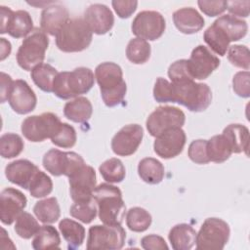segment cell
Masks as SVG:
<instances>
[{
	"mask_svg": "<svg viewBox=\"0 0 250 250\" xmlns=\"http://www.w3.org/2000/svg\"><path fill=\"white\" fill-rule=\"evenodd\" d=\"M95 78L106 106L113 107L124 101L127 86L120 65L112 62H102L95 69Z\"/></svg>",
	"mask_w": 250,
	"mask_h": 250,
	"instance_id": "1",
	"label": "cell"
},
{
	"mask_svg": "<svg viewBox=\"0 0 250 250\" xmlns=\"http://www.w3.org/2000/svg\"><path fill=\"white\" fill-rule=\"evenodd\" d=\"M99 218L105 225H122L126 214V205L119 188L110 184H101L93 191Z\"/></svg>",
	"mask_w": 250,
	"mask_h": 250,
	"instance_id": "2",
	"label": "cell"
},
{
	"mask_svg": "<svg viewBox=\"0 0 250 250\" xmlns=\"http://www.w3.org/2000/svg\"><path fill=\"white\" fill-rule=\"evenodd\" d=\"M95 83L92 69L85 66L71 71L59 72L53 85V93L59 99L69 100L88 93Z\"/></svg>",
	"mask_w": 250,
	"mask_h": 250,
	"instance_id": "3",
	"label": "cell"
},
{
	"mask_svg": "<svg viewBox=\"0 0 250 250\" xmlns=\"http://www.w3.org/2000/svg\"><path fill=\"white\" fill-rule=\"evenodd\" d=\"M171 83L174 91V103L182 104L193 112L204 111L210 105L212 92L207 84L196 83L191 78Z\"/></svg>",
	"mask_w": 250,
	"mask_h": 250,
	"instance_id": "4",
	"label": "cell"
},
{
	"mask_svg": "<svg viewBox=\"0 0 250 250\" xmlns=\"http://www.w3.org/2000/svg\"><path fill=\"white\" fill-rule=\"evenodd\" d=\"M56 45L64 53L82 52L93 39V32L82 18L69 19L57 33Z\"/></svg>",
	"mask_w": 250,
	"mask_h": 250,
	"instance_id": "5",
	"label": "cell"
},
{
	"mask_svg": "<svg viewBox=\"0 0 250 250\" xmlns=\"http://www.w3.org/2000/svg\"><path fill=\"white\" fill-rule=\"evenodd\" d=\"M49 46V38L45 32L35 28L26 36L17 52V62L23 70H32L42 63Z\"/></svg>",
	"mask_w": 250,
	"mask_h": 250,
	"instance_id": "6",
	"label": "cell"
},
{
	"mask_svg": "<svg viewBox=\"0 0 250 250\" xmlns=\"http://www.w3.org/2000/svg\"><path fill=\"white\" fill-rule=\"evenodd\" d=\"M230 229L227 222L220 218H207L196 233V249L221 250L228 243Z\"/></svg>",
	"mask_w": 250,
	"mask_h": 250,
	"instance_id": "7",
	"label": "cell"
},
{
	"mask_svg": "<svg viewBox=\"0 0 250 250\" xmlns=\"http://www.w3.org/2000/svg\"><path fill=\"white\" fill-rule=\"evenodd\" d=\"M126 231L121 225H95L90 227L87 238L88 250H118L125 244Z\"/></svg>",
	"mask_w": 250,
	"mask_h": 250,
	"instance_id": "8",
	"label": "cell"
},
{
	"mask_svg": "<svg viewBox=\"0 0 250 250\" xmlns=\"http://www.w3.org/2000/svg\"><path fill=\"white\" fill-rule=\"evenodd\" d=\"M60 118L52 112H44L40 115L26 117L21 123V133L26 140L32 143H40L51 139L61 125Z\"/></svg>",
	"mask_w": 250,
	"mask_h": 250,
	"instance_id": "9",
	"label": "cell"
},
{
	"mask_svg": "<svg viewBox=\"0 0 250 250\" xmlns=\"http://www.w3.org/2000/svg\"><path fill=\"white\" fill-rule=\"evenodd\" d=\"M42 164L45 170L55 177L62 175L69 177L86 163L82 156L74 151L52 148L44 154Z\"/></svg>",
	"mask_w": 250,
	"mask_h": 250,
	"instance_id": "10",
	"label": "cell"
},
{
	"mask_svg": "<svg viewBox=\"0 0 250 250\" xmlns=\"http://www.w3.org/2000/svg\"><path fill=\"white\" fill-rule=\"evenodd\" d=\"M186 122L183 110L176 106H158L147 117L146 126L150 136L156 138L167 130L182 128Z\"/></svg>",
	"mask_w": 250,
	"mask_h": 250,
	"instance_id": "11",
	"label": "cell"
},
{
	"mask_svg": "<svg viewBox=\"0 0 250 250\" xmlns=\"http://www.w3.org/2000/svg\"><path fill=\"white\" fill-rule=\"evenodd\" d=\"M166 28L164 17L156 11H142L133 20L131 29L134 35L145 40L160 38Z\"/></svg>",
	"mask_w": 250,
	"mask_h": 250,
	"instance_id": "12",
	"label": "cell"
},
{
	"mask_svg": "<svg viewBox=\"0 0 250 250\" xmlns=\"http://www.w3.org/2000/svg\"><path fill=\"white\" fill-rule=\"evenodd\" d=\"M69 193L74 202L89 200L93 197L97 179L94 168L84 164L68 177Z\"/></svg>",
	"mask_w": 250,
	"mask_h": 250,
	"instance_id": "13",
	"label": "cell"
},
{
	"mask_svg": "<svg viewBox=\"0 0 250 250\" xmlns=\"http://www.w3.org/2000/svg\"><path fill=\"white\" fill-rule=\"evenodd\" d=\"M220 60L203 45L195 47L188 60V68L192 79L208 78L220 65Z\"/></svg>",
	"mask_w": 250,
	"mask_h": 250,
	"instance_id": "14",
	"label": "cell"
},
{
	"mask_svg": "<svg viewBox=\"0 0 250 250\" xmlns=\"http://www.w3.org/2000/svg\"><path fill=\"white\" fill-rule=\"evenodd\" d=\"M144 137L143 127L139 124H128L122 127L111 140L112 151L118 156L134 154Z\"/></svg>",
	"mask_w": 250,
	"mask_h": 250,
	"instance_id": "15",
	"label": "cell"
},
{
	"mask_svg": "<svg viewBox=\"0 0 250 250\" xmlns=\"http://www.w3.org/2000/svg\"><path fill=\"white\" fill-rule=\"evenodd\" d=\"M186 141L185 131L182 128H173L155 138L153 150L161 158H174L183 151Z\"/></svg>",
	"mask_w": 250,
	"mask_h": 250,
	"instance_id": "16",
	"label": "cell"
},
{
	"mask_svg": "<svg viewBox=\"0 0 250 250\" xmlns=\"http://www.w3.org/2000/svg\"><path fill=\"white\" fill-rule=\"evenodd\" d=\"M27 203L25 195L14 188H6L0 193V220L4 225H12L23 212Z\"/></svg>",
	"mask_w": 250,
	"mask_h": 250,
	"instance_id": "17",
	"label": "cell"
},
{
	"mask_svg": "<svg viewBox=\"0 0 250 250\" xmlns=\"http://www.w3.org/2000/svg\"><path fill=\"white\" fill-rule=\"evenodd\" d=\"M8 102L16 113L27 114L34 110L37 104V98L25 80L17 79L13 82Z\"/></svg>",
	"mask_w": 250,
	"mask_h": 250,
	"instance_id": "18",
	"label": "cell"
},
{
	"mask_svg": "<svg viewBox=\"0 0 250 250\" xmlns=\"http://www.w3.org/2000/svg\"><path fill=\"white\" fill-rule=\"evenodd\" d=\"M85 21L91 31L98 35H104L111 30L114 24V16L111 10L104 4H92L84 12Z\"/></svg>",
	"mask_w": 250,
	"mask_h": 250,
	"instance_id": "19",
	"label": "cell"
},
{
	"mask_svg": "<svg viewBox=\"0 0 250 250\" xmlns=\"http://www.w3.org/2000/svg\"><path fill=\"white\" fill-rule=\"evenodd\" d=\"M69 20L68 10L60 3L53 2L43 9L40 17L41 30L51 36H56L63 24Z\"/></svg>",
	"mask_w": 250,
	"mask_h": 250,
	"instance_id": "20",
	"label": "cell"
},
{
	"mask_svg": "<svg viewBox=\"0 0 250 250\" xmlns=\"http://www.w3.org/2000/svg\"><path fill=\"white\" fill-rule=\"evenodd\" d=\"M38 167L27 159H18L5 168V176L9 182L24 189H28L32 179L38 172Z\"/></svg>",
	"mask_w": 250,
	"mask_h": 250,
	"instance_id": "21",
	"label": "cell"
},
{
	"mask_svg": "<svg viewBox=\"0 0 250 250\" xmlns=\"http://www.w3.org/2000/svg\"><path fill=\"white\" fill-rule=\"evenodd\" d=\"M173 21L177 29L184 34H193L200 31L204 26L203 17L191 7L181 8L174 12Z\"/></svg>",
	"mask_w": 250,
	"mask_h": 250,
	"instance_id": "22",
	"label": "cell"
},
{
	"mask_svg": "<svg viewBox=\"0 0 250 250\" xmlns=\"http://www.w3.org/2000/svg\"><path fill=\"white\" fill-rule=\"evenodd\" d=\"M196 231L188 224H178L174 226L168 234L169 241L174 250H189L196 241Z\"/></svg>",
	"mask_w": 250,
	"mask_h": 250,
	"instance_id": "23",
	"label": "cell"
},
{
	"mask_svg": "<svg viewBox=\"0 0 250 250\" xmlns=\"http://www.w3.org/2000/svg\"><path fill=\"white\" fill-rule=\"evenodd\" d=\"M229 142L232 153L245 152L248 154L249 146V130L242 124H229L222 133Z\"/></svg>",
	"mask_w": 250,
	"mask_h": 250,
	"instance_id": "24",
	"label": "cell"
},
{
	"mask_svg": "<svg viewBox=\"0 0 250 250\" xmlns=\"http://www.w3.org/2000/svg\"><path fill=\"white\" fill-rule=\"evenodd\" d=\"M93 113L91 102L85 97H77L74 100L67 102L63 107L64 116L75 123L87 122Z\"/></svg>",
	"mask_w": 250,
	"mask_h": 250,
	"instance_id": "25",
	"label": "cell"
},
{
	"mask_svg": "<svg viewBox=\"0 0 250 250\" xmlns=\"http://www.w3.org/2000/svg\"><path fill=\"white\" fill-rule=\"evenodd\" d=\"M139 177L146 184L157 185L162 182L165 169L163 164L153 157L143 158L138 165Z\"/></svg>",
	"mask_w": 250,
	"mask_h": 250,
	"instance_id": "26",
	"label": "cell"
},
{
	"mask_svg": "<svg viewBox=\"0 0 250 250\" xmlns=\"http://www.w3.org/2000/svg\"><path fill=\"white\" fill-rule=\"evenodd\" d=\"M59 229L64 240L67 242L68 249L79 248L85 239V229L78 222L63 218L59 224Z\"/></svg>",
	"mask_w": 250,
	"mask_h": 250,
	"instance_id": "27",
	"label": "cell"
},
{
	"mask_svg": "<svg viewBox=\"0 0 250 250\" xmlns=\"http://www.w3.org/2000/svg\"><path fill=\"white\" fill-rule=\"evenodd\" d=\"M33 21L28 12L19 10L13 13L7 27V33L14 38L28 36L33 30Z\"/></svg>",
	"mask_w": 250,
	"mask_h": 250,
	"instance_id": "28",
	"label": "cell"
},
{
	"mask_svg": "<svg viewBox=\"0 0 250 250\" xmlns=\"http://www.w3.org/2000/svg\"><path fill=\"white\" fill-rule=\"evenodd\" d=\"M203 39L205 43L212 49L214 53L223 57L227 54L229 47L230 39L228 34L215 22H213L203 34Z\"/></svg>",
	"mask_w": 250,
	"mask_h": 250,
	"instance_id": "29",
	"label": "cell"
},
{
	"mask_svg": "<svg viewBox=\"0 0 250 250\" xmlns=\"http://www.w3.org/2000/svg\"><path fill=\"white\" fill-rule=\"evenodd\" d=\"M214 22L223 30H225V32L229 37L230 42L238 41L247 34V22L234 16L224 15L219 17Z\"/></svg>",
	"mask_w": 250,
	"mask_h": 250,
	"instance_id": "30",
	"label": "cell"
},
{
	"mask_svg": "<svg viewBox=\"0 0 250 250\" xmlns=\"http://www.w3.org/2000/svg\"><path fill=\"white\" fill-rule=\"evenodd\" d=\"M61 237L55 227L51 225L41 226L32 240V247L35 250L60 249Z\"/></svg>",
	"mask_w": 250,
	"mask_h": 250,
	"instance_id": "31",
	"label": "cell"
},
{
	"mask_svg": "<svg viewBox=\"0 0 250 250\" xmlns=\"http://www.w3.org/2000/svg\"><path fill=\"white\" fill-rule=\"evenodd\" d=\"M33 213L43 224L56 223L61 216V208L56 197H48L39 200L33 207Z\"/></svg>",
	"mask_w": 250,
	"mask_h": 250,
	"instance_id": "32",
	"label": "cell"
},
{
	"mask_svg": "<svg viewBox=\"0 0 250 250\" xmlns=\"http://www.w3.org/2000/svg\"><path fill=\"white\" fill-rule=\"evenodd\" d=\"M231 147L223 134L215 135L207 141V155L210 161L222 163L231 155Z\"/></svg>",
	"mask_w": 250,
	"mask_h": 250,
	"instance_id": "33",
	"label": "cell"
},
{
	"mask_svg": "<svg viewBox=\"0 0 250 250\" xmlns=\"http://www.w3.org/2000/svg\"><path fill=\"white\" fill-rule=\"evenodd\" d=\"M58 70L49 63H40L31 70V78L34 84L44 92H53V85Z\"/></svg>",
	"mask_w": 250,
	"mask_h": 250,
	"instance_id": "34",
	"label": "cell"
},
{
	"mask_svg": "<svg viewBox=\"0 0 250 250\" xmlns=\"http://www.w3.org/2000/svg\"><path fill=\"white\" fill-rule=\"evenodd\" d=\"M151 47L149 43L142 38H133L126 47L127 59L135 64H143L150 58Z\"/></svg>",
	"mask_w": 250,
	"mask_h": 250,
	"instance_id": "35",
	"label": "cell"
},
{
	"mask_svg": "<svg viewBox=\"0 0 250 250\" xmlns=\"http://www.w3.org/2000/svg\"><path fill=\"white\" fill-rule=\"evenodd\" d=\"M151 222V215L142 207H132L126 213V225L132 231H146L150 227Z\"/></svg>",
	"mask_w": 250,
	"mask_h": 250,
	"instance_id": "36",
	"label": "cell"
},
{
	"mask_svg": "<svg viewBox=\"0 0 250 250\" xmlns=\"http://www.w3.org/2000/svg\"><path fill=\"white\" fill-rule=\"evenodd\" d=\"M99 171L104 180L109 184L121 183L126 176V169L122 161L115 157L104 161L100 165Z\"/></svg>",
	"mask_w": 250,
	"mask_h": 250,
	"instance_id": "37",
	"label": "cell"
},
{
	"mask_svg": "<svg viewBox=\"0 0 250 250\" xmlns=\"http://www.w3.org/2000/svg\"><path fill=\"white\" fill-rule=\"evenodd\" d=\"M24 144L21 137L15 133H5L0 138V154L3 158H14L21 153Z\"/></svg>",
	"mask_w": 250,
	"mask_h": 250,
	"instance_id": "38",
	"label": "cell"
},
{
	"mask_svg": "<svg viewBox=\"0 0 250 250\" xmlns=\"http://www.w3.org/2000/svg\"><path fill=\"white\" fill-rule=\"evenodd\" d=\"M98 213V206L92 197L89 200L74 202L69 208V214L84 224H90L95 220Z\"/></svg>",
	"mask_w": 250,
	"mask_h": 250,
	"instance_id": "39",
	"label": "cell"
},
{
	"mask_svg": "<svg viewBox=\"0 0 250 250\" xmlns=\"http://www.w3.org/2000/svg\"><path fill=\"white\" fill-rule=\"evenodd\" d=\"M40 227L37 220L31 214L23 211L16 219L14 229L20 237L29 239L37 233Z\"/></svg>",
	"mask_w": 250,
	"mask_h": 250,
	"instance_id": "40",
	"label": "cell"
},
{
	"mask_svg": "<svg viewBox=\"0 0 250 250\" xmlns=\"http://www.w3.org/2000/svg\"><path fill=\"white\" fill-rule=\"evenodd\" d=\"M29 193L35 198H42L49 195L53 190L52 179L44 172L38 170L28 188Z\"/></svg>",
	"mask_w": 250,
	"mask_h": 250,
	"instance_id": "41",
	"label": "cell"
},
{
	"mask_svg": "<svg viewBox=\"0 0 250 250\" xmlns=\"http://www.w3.org/2000/svg\"><path fill=\"white\" fill-rule=\"evenodd\" d=\"M77 135L73 126L67 123H61L57 132L52 136L51 142L62 148H70L76 144Z\"/></svg>",
	"mask_w": 250,
	"mask_h": 250,
	"instance_id": "42",
	"label": "cell"
},
{
	"mask_svg": "<svg viewBox=\"0 0 250 250\" xmlns=\"http://www.w3.org/2000/svg\"><path fill=\"white\" fill-rule=\"evenodd\" d=\"M229 62L239 68L249 70L250 68V53L248 47L244 45H231L228 49Z\"/></svg>",
	"mask_w": 250,
	"mask_h": 250,
	"instance_id": "43",
	"label": "cell"
},
{
	"mask_svg": "<svg viewBox=\"0 0 250 250\" xmlns=\"http://www.w3.org/2000/svg\"><path fill=\"white\" fill-rule=\"evenodd\" d=\"M153 98L157 103H174L172 83L163 77H158L153 87Z\"/></svg>",
	"mask_w": 250,
	"mask_h": 250,
	"instance_id": "44",
	"label": "cell"
},
{
	"mask_svg": "<svg viewBox=\"0 0 250 250\" xmlns=\"http://www.w3.org/2000/svg\"><path fill=\"white\" fill-rule=\"evenodd\" d=\"M189 159L196 164H207L210 162L207 155V140H194L190 143L188 150Z\"/></svg>",
	"mask_w": 250,
	"mask_h": 250,
	"instance_id": "45",
	"label": "cell"
},
{
	"mask_svg": "<svg viewBox=\"0 0 250 250\" xmlns=\"http://www.w3.org/2000/svg\"><path fill=\"white\" fill-rule=\"evenodd\" d=\"M250 73L249 71H238L232 78L233 92L241 98H249L250 96Z\"/></svg>",
	"mask_w": 250,
	"mask_h": 250,
	"instance_id": "46",
	"label": "cell"
},
{
	"mask_svg": "<svg viewBox=\"0 0 250 250\" xmlns=\"http://www.w3.org/2000/svg\"><path fill=\"white\" fill-rule=\"evenodd\" d=\"M168 76L171 82H177L188 78L192 79L188 68V60L182 59L174 62L168 68Z\"/></svg>",
	"mask_w": 250,
	"mask_h": 250,
	"instance_id": "47",
	"label": "cell"
},
{
	"mask_svg": "<svg viewBox=\"0 0 250 250\" xmlns=\"http://www.w3.org/2000/svg\"><path fill=\"white\" fill-rule=\"evenodd\" d=\"M197 5L200 11L208 17H217L222 15L227 10V1H206L199 0L197 1Z\"/></svg>",
	"mask_w": 250,
	"mask_h": 250,
	"instance_id": "48",
	"label": "cell"
},
{
	"mask_svg": "<svg viewBox=\"0 0 250 250\" xmlns=\"http://www.w3.org/2000/svg\"><path fill=\"white\" fill-rule=\"evenodd\" d=\"M112 8L114 9L117 16L121 19H128L133 15V13L137 10L138 7V1L135 0H113L111 2Z\"/></svg>",
	"mask_w": 250,
	"mask_h": 250,
	"instance_id": "49",
	"label": "cell"
},
{
	"mask_svg": "<svg viewBox=\"0 0 250 250\" xmlns=\"http://www.w3.org/2000/svg\"><path fill=\"white\" fill-rule=\"evenodd\" d=\"M141 245L146 250H167L169 248L164 238L157 234L144 236L141 239Z\"/></svg>",
	"mask_w": 250,
	"mask_h": 250,
	"instance_id": "50",
	"label": "cell"
},
{
	"mask_svg": "<svg viewBox=\"0 0 250 250\" xmlns=\"http://www.w3.org/2000/svg\"><path fill=\"white\" fill-rule=\"evenodd\" d=\"M250 1H227V9L231 16L247 18L249 16Z\"/></svg>",
	"mask_w": 250,
	"mask_h": 250,
	"instance_id": "51",
	"label": "cell"
},
{
	"mask_svg": "<svg viewBox=\"0 0 250 250\" xmlns=\"http://www.w3.org/2000/svg\"><path fill=\"white\" fill-rule=\"evenodd\" d=\"M13 80L10 75L5 72H1V86H0V96H1V103H5L8 101L9 94L13 85Z\"/></svg>",
	"mask_w": 250,
	"mask_h": 250,
	"instance_id": "52",
	"label": "cell"
},
{
	"mask_svg": "<svg viewBox=\"0 0 250 250\" xmlns=\"http://www.w3.org/2000/svg\"><path fill=\"white\" fill-rule=\"evenodd\" d=\"M14 11H12L9 7L6 6H0V33L4 34L7 33V27L10 22L11 17L13 15Z\"/></svg>",
	"mask_w": 250,
	"mask_h": 250,
	"instance_id": "53",
	"label": "cell"
},
{
	"mask_svg": "<svg viewBox=\"0 0 250 250\" xmlns=\"http://www.w3.org/2000/svg\"><path fill=\"white\" fill-rule=\"evenodd\" d=\"M0 52H1V56H0V60L4 61L7 57H9V55L11 54L12 51V45L10 43V41L6 40L5 38H0Z\"/></svg>",
	"mask_w": 250,
	"mask_h": 250,
	"instance_id": "54",
	"label": "cell"
}]
</instances>
